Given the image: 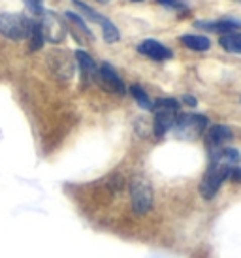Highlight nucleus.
I'll use <instances>...</instances> for the list:
<instances>
[{
    "mask_svg": "<svg viewBox=\"0 0 241 258\" xmlns=\"http://www.w3.org/2000/svg\"><path fill=\"white\" fill-rule=\"evenodd\" d=\"M232 166L224 164L217 157H209V166H207L206 175L200 181V194L204 196V200H211L215 194L219 192L222 183L228 179Z\"/></svg>",
    "mask_w": 241,
    "mask_h": 258,
    "instance_id": "f257e3e1",
    "label": "nucleus"
},
{
    "mask_svg": "<svg viewBox=\"0 0 241 258\" xmlns=\"http://www.w3.org/2000/svg\"><path fill=\"white\" fill-rule=\"evenodd\" d=\"M155 109V134L158 138L166 136L179 117V102L173 98H158L153 106Z\"/></svg>",
    "mask_w": 241,
    "mask_h": 258,
    "instance_id": "f03ea898",
    "label": "nucleus"
},
{
    "mask_svg": "<svg viewBox=\"0 0 241 258\" xmlns=\"http://www.w3.org/2000/svg\"><path fill=\"white\" fill-rule=\"evenodd\" d=\"M34 29V21H30L23 14H0V34L10 40H29Z\"/></svg>",
    "mask_w": 241,
    "mask_h": 258,
    "instance_id": "7ed1b4c3",
    "label": "nucleus"
},
{
    "mask_svg": "<svg viewBox=\"0 0 241 258\" xmlns=\"http://www.w3.org/2000/svg\"><path fill=\"white\" fill-rule=\"evenodd\" d=\"M130 200L136 215H145L153 208V186L142 175H136L130 181Z\"/></svg>",
    "mask_w": 241,
    "mask_h": 258,
    "instance_id": "20e7f679",
    "label": "nucleus"
},
{
    "mask_svg": "<svg viewBox=\"0 0 241 258\" xmlns=\"http://www.w3.org/2000/svg\"><path fill=\"white\" fill-rule=\"evenodd\" d=\"M207 128V119L204 115L198 113H187L179 115L175 124H173V134L179 140H196L204 134V130Z\"/></svg>",
    "mask_w": 241,
    "mask_h": 258,
    "instance_id": "39448f33",
    "label": "nucleus"
},
{
    "mask_svg": "<svg viewBox=\"0 0 241 258\" xmlns=\"http://www.w3.org/2000/svg\"><path fill=\"white\" fill-rule=\"evenodd\" d=\"M74 4H76V8H78L81 14L85 15V17H89L91 21L94 23H98L100 27H102V34H104V40H106L107 43H115V42H119V38H120V32L119 29L115 27L113 23L109 21L107 17H104V15H100L98 12H94L91 6H87V4H83L81 0H72Z\"/></svg>",
    "mask_w": 241,
    "mask_h": 258,
    "instance_id": "423d86ee",
    "label": "nucleus"
},
{
    "mask_svg": "<svg viewBox=\"0 0 241 258\" xmlns=\"http://www.w3.org/2000/svg\"><path fill=\"white\" fill-rule=\"evenodd\" d=\"M40 27H42L43 38L49 40L53 43L63 42L66 38V27L63 25L61 17L57 14H51V12H43L42 21H40Z\"/></svg>",
    "mask_w": 241,
    "mask_h": 258,
    "instance_id": "0eeeda50",
    "label": "nucleus"
},
{
    "mask_svg": "<svg viewBox=\"0 0 241 258\" xmlns=\"http://www.w3.org/2000/svg\"><path fill=\"white\" fill-rule=\"evenodd\" d=\"M96 79L100 81V85L104 87L109 93H117V94H125L127 93V87L123 83V79L119 78V74L113 70V66L104 62V64L98 68V76Z\"/></svg>",
    "mask_w": 241,
    "mask_h": 258,
    "instance_id": "6e6552de",
    "label": "nucleus"
},
{
    "mask_svg": "<svg viewBox=\"0 0 241 258\" xmlns=\"http://www.w3.org/2000/svg\"><path fill=\"white\" fill-rule=\"evenodd\" d=\"M138 53H142V55L153 58V60H168V58L173 57L171 49H168L166 45H162V43L156 42V40H143L138 45Z\"/></svg>",
    "mask_w": 241,
    "mask_h": 258,
    "instance_id": "1a4fd4ad",
    "label": "nucleus"
},
{
    "mask_svg": "<svg viewBox=\"0 0 241 258\" xmlns=\"http://www.w3.org/2000/svg\"><path fill=\"white\" fill-rule=\"evenodd\" d=\"M194 27L220 32V34H230V32H235L237 29H241V21L234 19V17H226V19H219V21H196Z\"/></svg>",
    "mask_w": 241,
    "mask_h": 258,
    "instance_id": "9d476101",
    "label": "nucleus"
},
{
    "mask_svg": "<svg viewBox=\"0 0 241 258\" xmlns=\"http://www.w3.org/2000/svg\"><path fill=\"white\" fill-rule=\"evenodd\" d=\"M76 60H78L79 64V72H81V83L89 85L92 79H96V76H98V66H96V62L87 55L85 51L81 49L76 51Z\"/></svg>",
    "mask_w": 241,
    "mask_h": 258,
    "instance_id": "9b49d317",
    "label": "nucleus"
},
{
    "mask_svg": "<svg viewBox=\"0 0 241 258\" xmlns=\"http://www.w3.org/2000/svg\"><path fill=\"white\" fill-rule=\"evenodd\" d=\"M206 140L209 151L220 149L228 140H232V130L228 128L226 124H215V126H211V128L207 130Z\"/></svg>",
    "mask_w": 241,
    "mask_h": 258,
    "instance_id": "f8f14e48",
    "label": "nucleus"
},
{
    "mask_svg": "<svg viewBox=\"0 0 241 258\" xmlns=\"http://www.w3.org/2000/svg\"><path fill=\"white\" fill-rule=\"evenodd\" d=\"M181 43L192 51H207L211 47L209 38L200 36V34H185V36H181Z\"/></svg>",
    "mask_w": 241,
    "mask_h": 258,
    "instance_id": "ddd939ff",
    "label": "nucleus"
},
{
    "mask_svg": "<svg viewBox=\"0 0 241 258\" xmlns=\"http://www.w3.org/2000/svg\"><path fill=\"white\" fill-rule=\"evenodd\" d=\"M220 45L234 55H241V32H230L220 36Z\"/></svg>",
    "mask_w": 241,
    "mask_h": 258,
    "instance_id": "4468645a",
    "label": "nucleus"
},
{
    "mask_svg": "<svg viewBox=\"0 0 241 258\" xmlns=\"http://www.w3.org/2000/svg\"><path fill=\"white\" fill-rule=\"evenodd\" d=\"M130 94H132V98L136 100V104L140 106L142 109H147V111H151L153 109V102H151V98H149V94L143 91L142 87L140 85H132L130 87Z\"/></svg>",
    "mask_w": 241,
    "mask_h": 258,
    "instance_id": "2eb2a0df",
    "label": "nucleus"
},
{
    "mask_svg": "<svg viewBox=\"0 0 241 258\" xmlns=\"http://www.w3.org/2000/svg\"><path fill=\"white\" fill-rule=\"evenodd\" d=\"M64 17H66V19H68V21H70L72 25H74V27H76V29L81 32V36H85L89 42H91L92 38H94V36H92V32L89 30V27H87V23L83 21L79 15H76L74 12H66V14H64Z\"/></svg>",
    "mask_w": 241,
    "mask_h": 258,
    "instance_id": "dca6fc26",
    "label": "nucleus"
},
{
    "mask_svg": "<svg viewBox=\"0 0 241 258\" xmlns=\"http://www.w3.org/2000/svg\"><path fill=\"white\" fill-rule=\"evenodd\" d=\"M30 51H38L42 49L43 42H45V38H43V32H42V27H40V23H34V29L30 32Z\"/></svg>",
    "mask_w": 241,
    "mask_h": 258,
    "instance_id": "f3484780",
    "label": "nucleus"
},
{
    "mask_svg": "<svg viewBox=\"0 0 241 258\" xmlns=\"http://www.w3.org/2000/svg\"><path fill=\"white\" fill-rule=\"evenodd\" d=\"M23 4L30 14L34 15H43V12H45L43 10V0H23Z\"/></svg>",
    "mask_w": 241,
    "mask_h": 258,
    "instance_id": "a211bd4d",
    "label": "nucleus"
},
{
    "mask_svg": "<svg viewBox=\"0 0 241 258\" xmlns=\"http://www.w3.org/2000/svg\"><path fill=\"white\" fill-rule=\"evenodd\" d=\"M158 2L168 8H173V10H183V8H187L185 0H158Z\"/></svg>",
    "mask_w": 241,
    "mask_h": 258,
    "instance_id": "6ab92c4d",
    "label": "nucleus"
},
{
    "mask_svg": "<svg viewBox=\"0 0 241 258\" xmlns=\"http://www.w3.org/2000/svg\"><path fill=\"white\" fill-rule=\"evenodd\" d=\"M183 102L187 104V106H191V108H196V104H198V102H196V98H194V96H191V94H185Z\"/></svg>",
    "mask_w": 241,
    "mask_h": 258,
    "instance_id": "aec40b11",
    "label": "nucleus"
},
{
    "mask_svg": "<svg viewBox=\"0 0 241 258\" xmlns=\"http://www.w3.org/2000/svg\"><path fill=\"white\" fill-rule=\"evenodd\" d=\"M100 4H107V2H109V0H98Z\"/></svg>",
    "mask_w": 241,
    "mask_h": 258,
    "instance_id": "412c9836",
    "label": "nucleus"
},
{
    "mask_svg": "<svg viewBox=\"0 0 241 258\" xmlns=\"http://www.w3.org/2000/svg\"><path fill=\"white\" fill-rule=\"evenodd\" d=\"M132 2H142V0H132Z\"/></svg>",
    "mask_w": 241,
    "mask_h": 258,
    "instance_id": "4be33fe9",
    "label": "nucleus"
}]
</instances>
